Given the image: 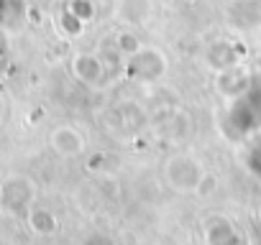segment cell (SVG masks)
<instances>
[{"mask_svg": "<svg viewBox=\"0 0 261 245\" xmlns=\"http://www.w3.org/2000/svg\"><path fill=\"white\" fill-rule=\"evenodd\" d=\"M202 176H205V166H202L195 156H190V154H177V156H172V159L167 161V166H164V179H167V184H169L174 192H182V194L197 192Z\"/></svg>", "mask_w": 261, "mask_h": 245, "instance_id": "1", "label": "cell"}, {"mask_svg": "<svg viewBox=\"0 0 261 245\" xmlns=\"http://www.w3.org/2000/svg\"><path fill=\"white\" fill-rule=\"evenodd\" d=\"M128 72L141 82H154L167 72V59L159 49H141L134 56H128Z\"/></svg>", "mask_w": 261, "mask_h": 245, "instance_id": "2", "label": "cell"}, {"mask_svg": "<svg viewBox=\"0 0 261 245\" xmlns=\"http://www.w3.org/2000/svg\"><path fill=\"white\" fill-rule=\"evenodd\" d=\"M202 230H205L207 245H241L243 242V237L238 235L236 225L228 217H210Z\"/></svg>", "mask_w": 261, "mask_h": 245, "instance_id": "3", "label": "cell"}, {"mask_svg": "<svg viewBox=\"0 0 261 245\" xmlns=\"http://www.w3.org/2000/svg\"><path fill=\"white\" fill-rule=\"evenodd\" d=\"M49 141H51L54 154H59V156H64V159H74V156H80V154L85 151V138H82V133L74 131V128H69V126L57 128Z\"/></svg>", "mask_w": 261, "mask_h": 245, "instance_id": "4", "label": "cell"}, {"mask_svg": "<svg viewBox=\"0 0 261 245\" xmlns=\"http://www.w3.org/2000/svg\"><path fill=\"white\" fill-rule=\"evenodd\" d=\"M34 199V184L23 176L18 179H11L6 187H3V204L11 209V212H21L23 207H29Z\"/></svg>", "mask_w": 261, "mask_h": 245, "instance_id": "5", "label": "cell"}, {"mask_svg": "<svg viewBox=\"0 0 261 245\" xmlns=\"http://www.w3.org/2000/svg\"><path fill=\"white\" fill-rule=\"evenodd\" d=\"M115 13L120 21H125L130 26H141L154 13V0H118Z\"/></svg>", "mask_w": 261, "mask_h": 245, "instance_id": "6", "label": "cell"}, {"mask_svg": "<svg viewBox=\"0 0 261 245\" xmlns=\"http://www.w3.org/2000/svg\"><path fill=\"white\" fill-rule=\"evenodd\" d=\"M74 74L87 82V84H100L102 77H105V67H102V59L92 56V54H80L74 59Z\"/></svg>", "mask_w": 261, "mask_h": 245, "instance_id": "7", "label": "cell"}, {"mask_svg": "<svg viewBox=\"0 0 261 245\" xmlns=\"http://www.w3.org/2000/svg\"><path fill=\"white\" fill-rule=\"evenodd\" d=\"M29 227H31L36 235H54V232L59 230V220H57L49 209L36 207V209L29 212Z\"/></svg>", "mask_w": 261, "mask_h": 245, "instance_id": "8", "label": "cell"}, {"mask_svg": "<svg viewBox=\"0 0 261 245\" xmlns=\"http://www.w3.org/2000/svg\"><path fill=\"white\" fill-rule=\"evenodd\" d=\"M218 89L223 92V95H228V97H236V95H241L243 89H246V74L243 72H238V69H223L220 72V79H218Z\"/></svg>", "mask_w": 261, "mask_h": 245, "instance_id": "9", "label": "cell"}, {"mask_svg": "<svg viewBox=\"0 0 261 245\" xmlns=\"http://www.w3.org/2000/svg\"><path fill=\"white\" fill-rule=\"evenodd\" d=\"M72 16H77L82 23L92 21L95 18V6H92V0H69V8H67Z\"/></svg>", "mask_w": 261, "mask_h": 245, "instance_id": "10", "label": "cell"}, {"mask_svg": "<svg viewBox=\"0 0 261 245\" xmlns=\"http://www.w3.org/2000/svg\"><path fill=\"white\" fill-rule=\"evenodd\" d=\"M144 46H141V41L134 36V34H120L118 36V51L123 54V56H134L136 51H141Z\"/></svg>", "mask_w": 261, "mask_h": 245, "instance_id": "11", "label": "cell"}, {"mask_svg": "<svg viewBox=\"0 0 261 245\" xmlns=\"http://www.w3.org/2000/svg\"><path fill=\"white\" fill-rule=\"evenodd\" d=\"M215 187H218V179H215L213 174H207V171H205V176H202V181H200V187H197V192H195V194L210 197V194L215 192Z\"/></svg>", "mask_w": 261, "mask_h": 245, "instance_id": "12", "label": "cell"}, {"mask_svg": "<svg viewBox=\"0 0 261 245\" xmlns=\"http://www.w3.org/2000/svg\"><path fill=\"white\" fill-rule=\"evenodd\" d=\"M82 245H115V240L110 235H105V232H90L82 240Z\"/></svg>", "mask_w": 261, "mask_h": 245, "instance_id": "13", "label": "cell"}, {"mask_svg": "<svg viewBox=\"0 0 261 245\" xmlns=\"http://www.w3.org/2000/svg\"><path fill=\"white\" fill-rule=\"evenodd\" d=\"M253 74H261V59H258V62L253 64Z\"/></svg>", "mask_w": 261, "mask_h": 245, "instance_id": "14", "label": "cell"}, {"mask_svg": "<svg viewBox=\"0 0 261 245\" xmlns=\"http://www.w3.org/2000/svg\"><path fill=\"white\" fill-rule=\"evenodd\" d=\"M0 199H3V184H0Z\"/></svg>", "mask_w": 261, "mask_h": 245, "instance_id": "15", "label": "cell"}]
</instances>
